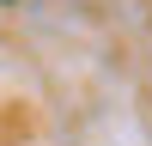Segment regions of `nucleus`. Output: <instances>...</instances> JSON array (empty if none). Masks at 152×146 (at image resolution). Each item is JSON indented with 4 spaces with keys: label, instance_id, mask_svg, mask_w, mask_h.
Returning <instances> with one entry per match:
<instances>
[{
    "label": "nucleus",
    "instance_id": "obj_1",
    "mask_svg": "<svg viewBox=\"0 0 152 146\" xmlns=\"http://www.w3.org/2000/svg\"><path fill=\"white\" fill-rule=\"evenodd\" d=\"M0 6H6V0H0Z\"/></svg>",
    "mask_w": 152,
    "mask_h": 146
}]
</instances>
